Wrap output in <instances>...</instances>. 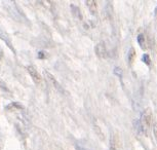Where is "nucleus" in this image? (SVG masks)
Segmentation results:
<instances>
[{
    "instance_id": "1",
    "label": "nucleus",
    "mask_w": 157,
    "mask_h": 150,
    "mask_svg": "<svg viewBox=\"0 0 157 150\" xmlns=\"http://www.w3.org/2000/svg\"><path fill=\"white\" fill-rule=\"evenodd\" d=\"M141 123L144 130H149L151 128V125H152V112H151L150 108H147V109L144 110L143 114H142Z\"/></svg>"
},
{
    "instance_id": "2",
    "label": "nucleus",
    "mask_w": 157,
    "mask_h": 150,
    "mask_svg": "<svg viewBox=\"0 0 157 150\" xmlns=\"http://www.w3.org/2000/svg\"><path fill=\"white\" fill-rule=\"evenodd\" d=\"M27 71H28L29 74H30L31 78L33 79L35 83H40V82H41V76H40L39 73H38L36 68H34L33 66H28L27 67Z\"/></svg>"
},
{
    "instance_id": "3",
    "label": "nucleus",
    "mask_w": 157,
    "mask_h": 150,
    "mask_svg": "<svg viewBox=\"0 0 157 150\" xmlns=\"http://www.w3.org/2000/svg\"><path fill=\"white\" fill-rule=\"evenodd\" d=\"M0 38H1L5 43H6L7 46H10V48L11 49V51H13V52H16V51H14V48H13V43H11V41L10 39V37H8L7 34L5 33V32H3V30H1V29H0Z\"/></svg>"
},
{
    "instance_id": "4",
    "label": "nucleus",
    "mask_w": 157,
    "mask_h": 150,
    "mask_svg": "<svg viewBox=\"0 0 157 150\" xmlns=\"http://www.w3.org/2000/svg\"><path fill=\"white\" fill-rule=\"evenodd\" d=\"M96 54L99 58H106V48L104 43H99L96 46Z\"/></svg>"
},
{
    "instance_id": "5",
    "label": "nucleus",
    "mask_w": 157,
    "mask_h": 150,
    "mask_svg": "<svg viewBox=\"0 0 157 150\" xmlns=\"http://www.w3.org/2000/svg\"><path fill=\"white\" fill-rule=\"evenodd\" d=\"M86 4L88 5V8H90V13L93 14L97 13V2L96 1H87Z\"/></svg>"
},
{
    "instance_id": "6",
    "label": "nucleus",
    "mask_w": 157,
    "mask_h": 150,
    "mask_svg": "<svg viewBox=\"0 0 157 150\" xmlns=\"http://www.w3.org/2000/svg\"><path fill=\"white\" fill-rule=\"evenodd\" d=\"M46 75L48 76V78L50 79V80H52V83H54L55 87H57V90H60V92H63V89H62V87H61L60 84L58 83V81L56 80V79L54 78V76H52V74H49L48 72H46Z\"/></svg>"
},
{
    "instance_id": "7",
    "label": "nucleus",
    "mask_w": 157,
    "mask_h": 150,
    "mask_svg": "<svg viewBox=\"0 0 157 150\" xmlns=\"http://www.w3.org/2000/svg\"><path fill=\"white\" fill-rule=\"evenodd\" d=\"M135 59H136V51H135L134 48H132L129 49V52H128V62H129V64L134 63Z\"/></svg>"
},
{
    "instance_id": "8",
    "label": "nucleus",
    "mask_w": 157,
    "mask_h": 150,
    "mask_svg": "<svg viewBox=\"0 0 157 150\" xmlns=\"http://www.w3.org/2000/svg\"><path fill=\"white\" fill-rule=\"evenodd\" d=\"M153 133H154V137H155V139L157 141V123H154L153 125Z\"/></svg>"
},
{
    "instance_id": "9",
    "label": "nucleus",
    "mask_w": 157,
    "mask_h": 150,
    "mask_svg": "<svg viewBox=\"0 0 157 150\" xmlns=\"http://www.w3.org/2000/svg\"><path fill=\"white\" fill-rule=\"evenodd\" d=\"M0 89H3V90H6V85L2 80H0Z\"/></svg>"
},
{
    "instance_id": "10",
    "label": "nucleus",
    "mask_w": 157,
    "mask_h": 150,
    "mask_svg": "<svg viewBox=\"0 0 157 150\" xmlns=\"http://www.w3.org/2000/svg\"><path fill=\"white\" fill-rule=\"evenodd\" d=\"M2 54H3V52H2L1 48H0V60H1V59H2Z\"/></svg>"
}]
</instances>
